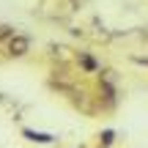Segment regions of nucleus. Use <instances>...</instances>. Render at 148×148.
<instances>
[{
    "label": "nucleus",
    "mask_w": 148,
    "mask_h": 148,
    "mask_svg": "<svg viewBox=\"0 0 148 148\" xmlns=\"http://www.w3.org/2000/svg\"><path fill=\"white\" fill-rule=\"evenodd\" d=\"M27 47H30L27 36H14V38H8V55H14V58L25 55V52H27Z\"/></svg>",
    "instance_id": "f257e3e1"
},
{
    "label": "nucleus",
    "mask_w": 148,
    "mask_h": 148,
    "mask_svg": "<svg viewBox=\"0 0 148 148\" xmlns=\"http://www.w3.org/2000/svg\"><path fill=\"white\" fill-rule=\"evenodd\" d=\"M3 38H14V30H11L8 25H0V41Z\"/></svg>",
    "instance_id": "f03ea898"
},
{
    "label": "nucleus",
    "mask_w": 148,
    "mask_h": 148,
    "mask_svg": "<svg viewBox=\"0 0 148 148\" xmlns=\"http://www.w3.org/2000/svg\"><path fill=\"white\" fill-rule=\"evenodd\" d=\"M79 63H82L85 69H93V60H90V58H85V55H79Z\"/></svg>",
    "instance_id": "7ed1b4c3"
}]
</instances>
